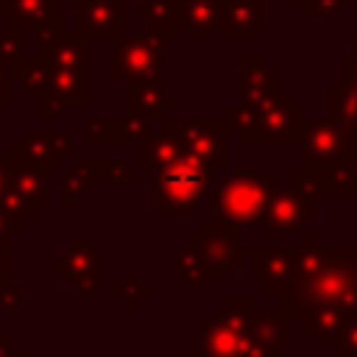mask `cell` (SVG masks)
<instances>
[{"label":"cell","mask_w":357,"mask_h":357,"mask_svg":"<svg viewBox=\"0 0 357 357\" xmlns=\"http://www.w3.org/2000/svg\"><path fill=\"white\" fill-rule=\"evenodd\" d=\"M276 301L290 321L329 307H357V245H318L304 234L293 282Z\"/></svg>","instance_id":"1"},{"label":"cell","mask_w":357,"mask_h":357,"mask_svg":"<svg viewBox=\"0 0 357 357\" xmlns=\"http://www.w3.org/2000/svg\"><path fill=\"white\" fill-rule=\"evenodd\" d=\"M290 324L282 310H257L248 296H231L204 324L198 349L206 357H279L290 346Z\"/></svg>","instance_id":"2"},{"label":"cell","mask_w":357,"mask_h":357,"mask_svg":"<svg viewBox=\"0 0 357 357\" xmlns=\"http://www.w3.org/2000/svg\"><path fill=\"white\" fill-rule=\"evenodd\" d=\"M304 170L315 181V192L324 195H351L354 187V142L329 117H315L304 123L301 131Z\"/></svg>","instance_id":"3"},{"label":"cell","mask_w":357,"mask_h":357,"mask_svg":"<svg viewBox=\"0 0 357 357\" xmlns=\"http://www.w3.org/2000/svg\"><path fill=\"white\" fill-rule=\"evenodd\" d=\"M36 53L45 56L53 67V86L45 100H36V117H56L70 106L86 103V70H84V39L61 25L36 31Z\"/></svg>","instance_id":"4"},{"label":"cell","mask_w":357,"mask_h":357,"mask_svg":"<svg viewBox=\"0 0 357 357\" xmlns=\"http://www.w3.org/2000/svg\"><path fill=\"white\" fill-rule=\"evenodd\" d=\"M243 257L240 226L229 220H206L201 231L190 234L187 245L176 254V279L181 284L206 282L223 284L231 271H237Z\"/></svg>","instance_id":"5"},{"label":"cell","mask_w":357,"mask_h":357,"mask_svg":"<svg viewBox=\"0 0 357 357\" xmlns=\"http://www.w3.org/2000/svg\"><path fill=\"white\" fill-rule=\"evenodd\" d=\"M215 167L184 151V156L167 170L151 173V204L162 212L165 220H184L201 204L204 192L212 187Z\"/></svg>","instance_id":"6"},{"label":"cell","mask_w":357,"mask_h":357,"mask_svg":"<svg viewBox=\"0 0 357 357\" xmlns=\"http://www.w3.org/2000/svg\"><path fill=\"white\" fill-rule=\"evenodd\" d=\"M229 131L237 134L240 142H298L304 131V112L290 100V95H273L265 103L248 106L237 103L226 112Z\"/></svg>","instance_id":"7"},{"label":"cell","mask_w":357,"mask_h":357,"mask_svg":"<svg viewBox=\"0 0 357 357\" xmlns=\"http://www.w3.org/2000/svg\"><path fill=\"white\" fill-rule=\"evenodd\" d=\"M279 181L276 170H262V173H229L220 184L212 190L215 212L220 220H229L234 226H251L262 220L265 201Z\"/></svg>","instance_id":"8"},{"label":"cell","mask_w":357,"mask_h":357,"mask_svg":"<svg viewBox=\"0 0 357 357\" xmlns=\"http://www.w3.org/2000/svg\"><path fill=\"white\" fill-rule=\"evenodd\" d=\"M315 195L307 187L298 184H273L268 201H265V212H262V226L268 234H298L304 231L307 223L315 220Z\"/></svg>","instance_id":"9"},{"label":"cell","mask_w":357,"mask_h":357,"mask_svg":"<svg viewBox=\"0 0 357 357\" xmlns=\"http://www.w3.org/2000/svg\"><path fill=\"white\" fill-rule=\"evenodd\" d=\"M162 39L153 33H137V36H123L117 42V53H114V64H112V75L117 81H128V84H159L162 78Z\"/></svg>","instance_id":"10"},{"label":"cell","mask_w":357,"mask_h":357,"mask_svg":"<svg viewBox=\"0 0 357 357\" xmlns=\"http://www.w3.org/2000/svg\"><path fill=\"white\" fill-rule=\"evenodd\" d=\"M73 31L84 42H120L126 36V0H75Z\"/></svg>","instance_id":"11"},{"label":"cell","mask_w":357,"mask_h":357,"mask_svg":"<svg viewBox=\"0 0 357 357\" xmlns=\"http://www.w3.org/2000/svg\"><path fill=\"white\" fill-rule=\"evenodd\" d=\"M165 131L181 139V145L206 159L215 170L226 167V134L229 123L226 120H162Z\"/></svg>","instance_id":"12"},{"label":"cell","mask_w":357,"mask_h":357,"mask_svg":"<svg viewBox=\"0 0 357 357\" xmlns=\"http://www.w3.org/2000/svg\"><path fill=\"white\" fill-rule=\"evenodd\" d=\"M298 251H301V245H296V248H245L243 254L251 257L254 284H259L265 290V296L279 298L293 282Z\"/></svg>","instance_id":"13"},{"label":"cell","mask_w":357,"mask_h":357,"mask_svg":"<svg viewBox=\"0 0 357 357\" xmlns=\"http://www.w3.org/2000/svg\"><path fill=\"white\" fill-rule=\"evenodd\" d=\"M73 153H75V145H73V137L67 131H47V134L25 137L22 142H17L11 148L8 156L25 167L53 170V167H61Z\"/></svg>","instance_id":"14"},{"label":"cell","mask_w":357,"mask_h":357,"mask_svg":"<svg viewBox=\"0 0 357 357\" xmlns=\"http://www.w3.org/2000/svg\"><path fill=\"white\" fill-rule=\"evenodd\" d=\"M343 75L329 81V120L357 145V70L340 61Z\"/></svg>","instance_id":"15"},{"label":"cell","mask_w":357,"mask_h":357,"mask_svg":"<svg viewBox=\"0 0 357 357\" xmlns=\"http://www.w3.org/2000/svg\"><path fill=\"white\" fill-rule=\"evenodd\" d=\"M178 31L190 33L192 42H212L223 31L220 3L218 0H173Z\"/></svg>","instance_id":"16"},{"label":"cell","mask_w":357,"mask_h":357,"mask_svg":"<svg viewBox=\"0 0 357 357\" xmlns=\"http://www.w3.org/2000/svg\"><path fill=\"white\" fill-rule=\"evenodd\" d=\"M229 42H251L265 28V0H218Z\"/></svg>","instance_id":"17"},{"label":"cell","mask_w":357,"mask_h":357,"mask_svg":"<svg viewBox=\"0 0 357 357\" xmlns=\"http://www.w3.org/2000/svg\"><path fill=\"white\" fill-rule=\"evenodd\" d=\"M0 17L22 31L61 25V0H0Z\"/></svg>","instance_id":"18"},{"label":"cell","mask_w":357,"mask_h":357,"mask_svg":"<svg viewBox=\"0 0 357 357\" xmlns=\"http://www.w3.org/2000/svg\"><path fill=\"white\" fill-rule=\"evenodd\" d=\"M240 89L243 100L248 106L265 103L268 98L279 95V73L265 64L262 56H243L240 59Z\"/></svg>","instance_id":"19"},{"label":"cell","mask_w":357,"mask_h":357,"mask_svg":"<svg viewBox=\"0 0 357 357\" xmlns=\"http://www.w3.org/2000/svg\"><path fill=\"white\" fill-rule=\"evenodd\" d=\"M184 145L178 137H173L170 131H151L145 134L142 139H137V165L148 173H156V170H167L170 165H176L181 156H184Z\"/></svg>","instance_id":"20"},{"label":"cell","mask_w":357,"mask_h":357,"mask_svg":"<svg viewBox=\"0 0 357 357\" xmlns=\"http://www.w3.org/2000/svg\"><path fill=\"white\" fill-rule=\"evenodd\" d=\"M100 251L95 245L86 243L84 234L75 237V243L67 248V254L61 259H53L50 262V271H61V282L67 284H78L81 279H89V276H98V268H100Z\"/></svg>","instance_id":"21"},{"label":"cell","mask_w":357,"mask_h":357,"mask_svg":"<svg viewBox=\"0 0 357 357\" xmlns=\"http://www.w3.org/2000/svg\"><path fill=\"white\" fill-rule=\"evenodd\" d=\"M176 98L165 92L159 84H128L126 89V114L142 117V120H162L165 109H170Z\"/></svg>","instance_id":"22"},{"label":"cell","mask_w":357,"mask_h":357,"mask_svg":"<svg viewBox=\"0 0 357 357\" xmlns=\"http://www.w3.org/2000/svg\"><path fill=\"white\" fill-rule=\"evenodd\" d=\"M11 73L14 78L36 98V100H45L50 95V86H53V67L45 56H20L14 64H11Z\"/></svg>","instance_id":"23"},{"label":"cell","mask_w":357,"mask_h":357,"mask_svg":"<svg viewBox=\"0 0 357 357\" xmlns=\"http://www.w3.org/2000/svg\"><path fill=\"white\" fill-rule=\"evenodd\" d=\"M137 11L142 20L151 22V33L159 36L162 42H173L178 33V20H176V6L173 0H137Z\"/></svg>","instance_id":"24"},{"label":"cell","mask_w":357,"mask_h":357,"mask_svg":"<svg viewBox=\"0 0 357 357\" xmlns=\"http://www.w3.org/2000/svg\"><path fill=\"white\" fill-rule=\"evenodd\" d=\"M11 184H14L31 204H36L39 212L50 206V198H47V170L17 165V167H14V176H11Z\"/></svg>","instance_id":"25"},{"label":"cell","mask_w":357,"mask_h":357,"mask_svg":"<svg viewBox=\"0 0 357 357\" xmlns=\"http://www.w3.org/2000/svg\"><path fill=\"white\" fill-rule=\"evenodd\" d=\"M86 162H89V170H92V181H100V184H128V181H137V167H128L120 159L92 156Z\"/></svg>","instance_id":"26"},{"label":"cell","mask_w":357,"mask_h":357,"mask_svg":"<svg viewBox=\"0 0 357 357\" xmlns=\"http://www.w3.org/2000/svg\"><path fill=\"white\" fill-rule=\"evenodd\" d=\"M89 181H92L89 162L73 165V167L61 176V204H64V206H73V204L89 190Z\"/></svg>","instance_id":"27"},{"label":"cell","mask_w":357,"mask_h":357,"mask_svg":"<svg viewBox=\"0 0 357 357\" xmlns=\"http://www.w3.org/2000/svg\"><path fill=\"white\" fill-rule=\"evenodd\" d=\"M86 139H89V142H98V145L126 142L123 120H103V117L89 120V123H86Z\"/></svg>","instance_id":"28"},{"label":"cell","mask_w":357,"mask_h":357,"mask_svg":"<svg viewBox=\"0 0 357 357\" xmlns=\"http://www.w3.org/2000/svg\"><path fill=\"white\" fill-rule=\"evenodd\" d=\"M296 6H301V11L307 17H337L343 6H349L351 0H293Z\"/></svg>","instance_id":"29"},{"label":"cell","mask_w":357,"mask_h":357,"mask_svg":"<svg viewBox=\"0 0 357 357\" xmlns=\"http://www.w3.org/2000/svg\"><path fill=\"white\" fill-rule=\"evenodd\" d=\"M22 50H25V33H22V28H14V31H8V33H0V53H3L11 64L22 56Z\"/></svg>","instance_id":"30"},{"label":"cell","mask_w":357,"mask_h":357,"mask_svg":"<svg viewBox=\"0 0 357 357\" xmlns=\"http://www.w3.org/2000/svg\"><path fill=\"white\" fill-rule=\"evenodd\" d=\"M22 298H25V287L22 284H17L11 279L0 284V307L3 310H17L22 304Z\"/></svg>","instance_id":"31"},{"label":"cell","mask_w":357,"mask_h":357,"mask_svg":"<svg viewBox=\"0 0 357 357\" xmlns=\"http://www.w3.org/2000/svg\"><path fill=\"white\" fill-rule=\"evenodd\" d=\"M11 61L0 53V106H11Z\"/></svg>","instance_id":"32"},{"label":"cell","mask_w":357,"mask_h":357,"mask_svg":"<svg viewBox=\"0 0 357 357\" xmlns=\"http://www.w3.org/2000/svg\"><path fill=\"white\" fill-rule=\"evenodd\" d=\"M25 226L22 223H14L11 218H6L3 215V209H0V245H8L11 243V237L17 234V231H22Z\"/></svg>","instance_id":"33"},{"label":"cell","mask_w":357,"mask_h":357,"mask_svg":"<svg viewBox=\"0 0 357 357\" xmlns=\"http://www.w3.org/2000/svg\"><path fill=\"white\" fill-rule=\"evenodd\" d=\"M14 167H17V162H14L11 156H3V159H0V198L6 195V190H8V184H11Z\"/></svg>","instance_id":"34"},{"label":"cell","mask_w":357,"mask_h":357,"mask_svg":"<svg viewBox=\"0 0 357 357\" xmlns=\"http://www.w3.org/2000/svg\"><path fill=\"white\" fill-rule=\"evenodd\" d=\"M337 349H340V354H343V357H357V324H354V326L340 337Z\"/></svg>","instance_id":"35"},{"label":"cell","mask_w":357,"mask_h":357,"mask_svg":"<svg viewBox=\"0 0 357 357\" xmlns=\"http://www.w3.org/2000/svg\"><path fill=\"white\" fill-rule=\"evenodd\" d=\"M11 279V257H8V245H0V284Z\"/></svg>","instance_id":"36"},{"label":"cell","mask_w":357,"mask_h":357,"mask_svg":"<svg viewBox=\"0 0 357 357\" xmlns=\"http://www.w3.org/2000/svg\"><path fill=\"white\" fill-rule=\"evenodd\" d=\"M0 357H25V354L11 346V337L3 335V337H0Z\"/></svg>","instance_id":"37"},{"label":"cell","mask_w":357,"mask_h":357,"mask_svg":"<svg viewBox=\"0 0 357 357\" xmlns=\"http://www.w3.org/2000/svg\"><path fill=\"white\" fill-rule=\"evenodd\" d=\"M343 61H349L354 70H357V31H354V42H351V53L349 56H343Z\"/></svg>","instance_id":"38"},{"label":"cell","mask_w":357,"mask_h":357,"mask_svg":"<svg viewBox=\"0 0 357 357\" xmlns=\"http://www.w3.org/2000/svg\"><path fill=\"white\" fill-rule=\"evenodd\" d=\"M190 357H206V354H204L201 349H192V351H190Z\"/></svg>","instance_id":"39"},{"label":"cell","mask_w":357,"mask_h":357,"mask_svg":"<svg viewBox=\"0 0 357 357\" xmlns=\"http://www.w3.org/2000/svg\"><path fill=\"white\" fill-rule=\"evenodd\" d=\"M354 187H357V173H354Z\"/></svg>","instance_id":"40"}]
</instances>
